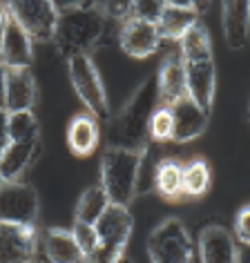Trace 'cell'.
Instances as JSON below:
<instances>
[{
    "mask_svg": "<svg viewBox=\"0 0 250 263\" xmlns=\"http://www.w3.org/2000/svg\"><path fill=\"white\" fill-rule=\"evenodd\" d=\"M58 9V27L54 43L67 58L90 56L108 34V18L98 5L90 3H54Z\"/></svg>",
    "mask_w": 250,
    "mask_h": 263,
    "instance_id": "6da1fadb",
    "label": "cell"
},
{
    "mask_svg": "<svg viewBox=\"0 0 250 263\" xmlns=\"http://www.w3.org/2000/svg\"><path fill=\"white\" fill-rule=\"evenodd\" d=\"M159 105V87H156V76H148L130 101L123 105L121 114L116 116L114 127H112V145L123 149H143L150 143V118Z\"/></svg>",
    "mask_w": 250,
    "mask_h": 263,
    "instance_id": "7a4b0ae2",
    "label": "cell"
},
{
    "mask_svg": "<svg viewBox=\"0 0 250 263\" xmlns=\"http://www.w3.org/2000/svg\"><path fill=\"white\" fill-rule=\"evenodd\" d=\"M141 149L108 147L101 161V187L108 192L110 203L128 208L136 196Z\"/></svg>",
    "mask_w": 250,
    "mask_h": 263,
    "instance_id": "3957f363",
    "label": "cell"
},
{
    "mask_svg": "<svg viewBox=\"0 0 250 263\" xmlns=\"http://www.w3.org/2000/svg\"><path fill=\"white\" fill-rule=\"evenodd\" d=\"M134 230V219L128 208L112 205L96 223L98 232V250L85 263H116L125 254V246Z\"/></svg>",
    "mask_w": 250,
    "mask_h": 263,
    "instance_id": "277c9868",
    "label": "cell"
},
{
    "mask_svg": "<svg viewBox=\"0 0 250 263\" xmlns=\"http://www.w3.org/2000/svg\"><path fill=\"white\" fill-rule=\"evenodd\" d=\"M194 243L179 219H166L148 236L150 263H194Z\"/></svg>",
    "mask_w": 250,
    "mask_h": 263,
    "instance_id": "5b68a950",
    "label": "cell"
},
{
    "mask_svg": "<svg viewBox=\"0 0 250 263\" xmlns=\"http://www.w3.org/2000/svg\"><path fill=\"white\" fill-rule=\"evenodd\" d=\"M69 81L74 85L78 98L90 109V114L96 121H108L110 118V101L108 91L103 87L101 74H98L92 56H74L67 61Z\"/></svg>",
    "mask_w": 250,
    "mask_h": 263,
    "instance_id": "8992f818",
    "label": "cell"
},
{
    "mask_svg": "<svg viewBox=\"0 0 250 263\" xmlns=\"http://www.w3.org/2000/svg\"><path fill=\"white\" fill-rule=\"evenodd\" d=\"M38 194L29 183L5 181L0 187V223L36 226Z\"/></svg>",
    "mask_w": 250,
    "mask_h": 263,
    "instance_id": "52a82bcc",
    "label": "cell"
},
{
    "mask_svg": "<svg viewBox=\"0 0 250 263\" xmlns=\"http://www.w3.org/2000/svg\"><path fill=\"white\" fill-rule=\"evenodd\" d=\"M7 11L14 21L21 23L31 41H54L61 16L54 3H9Z\"/></svg>",
    "mask_w": 250,
    "mask_h": 263,
    "instance_id": "ba28073f",
    "label": "cell"
},
{
    "mask_svg": "<svg viewBox=\"0 0 250 263\" xmlns=\"http://www.w3.org/2000/svg\"><path fill=\"white\" fill-rule=\"evenodd\" d=\"M38 252L36 226L0 223V263H34Z\"/></svg>",
    "mask_w": 250,
    "mask_h": 263,
    "instance_id": "9c48e42d",
    "label": "cell"
},
{
    "mask_svg": "<svg viewBox=\"0 0 250 263\" xmlns=\"http://www.w3.org/2000/svg\"><path fill=\"white\" fill-rule=\"evenodd\" d=\"M118 45L128 56L132 58H148L159 51L161 36L154 23H146L139 18L130 16L128 21L121 25L118 31Z\"/></svg>",
    "mask_w": 250,
    "mask_h": 263,
    "instance_id": "30bf717a",
    "label": "cell"
},
{
    "mask_svg": "<svg viewBox=\"0 0 250 263\" xmlns=\"http://www.w3.org/2000/svg\"><path fill=\"white\" fill-rule=\"evenodd\" d=\"M186 65V81H188V96L210 114V107L215 103L217 91V67L215 58H203V61H183Z\"/></svg>",
    "mask_w": 250,
    "mask_h": 263,
    "instance_id": "8fae6325",
    "label": "cell"
},
{
    "mask_svg": "<svg viewBox=\"0 0 250 263\" xmlns=\"http://www.w3.org/2000/svg\"><path fill=\"white\" fill-rule=\"evenodd\" d=\"M0 61L7 69H29L34 63V49H31V38L21 27V23L9 16L7 27L0 38Z\"/></svg>",
    "mask_w": 250,
    "mask_h": 263,
    "instance_id": "7c38bea8",
    "label": "cell"
},
{
    "mask_svg": "<svg viewBox=\"0 0 250 263\" xmlns=\"http://www.w3.org/2000/svg\"><path fill=\"white\" fill-rule=\"evenodd\" d=\"M199 23V11H197V3H190V0H168L163 5V14L156 23V29H159L161 38H168V41H179L188 34L194 25Z\"/></svg>",
    "mask_w": 250,
    "mask_h": 263,
    "instance_id": "4fadbf2b",
    "label": "cell"
},
{
    "mask_svg": "<svg viewBox=\"0 0 250 263\" xmlns=\"http://www.w3.org/2000/svg\"><path fill=\"white\" fill-rule=\"evenodd\" d=\"M239 248L237 239L223 226H208L199 234V261L201 263H237Z\"/></svg>",
    "mask_w": 250,
    "mask_h": 263,
    "instance_id": "5bb4252c",
    "label": "cell"
},
{
    "mask_svg": "<svg viewBox=\"0 0 250 263\" xmlns=\"http://www.w3.org/2000/svg\"><path fill=\"white\" fill-rule=\"evenodd\" d=\"M156 87H159V101L163 107H172L176 101L188 96V81H186V65L181 54H170L161 63L156 74Z\"/></svg>",
    "mask_w": 250,
    "mask_h": 263,
    "instance_id": "9a60e30c",
    "label": "cell"
},
{
    "mask_svg": "<svg viewBox=\"0 0 250 263\" xmlns=\"http://www.w3.org/2000/svg\"><path fill=\"white\" fill-rule=\"evenodd\" d=\"M170 111H172V121H174V134H172L174 143L194 141L208 127V114L190 96L176 101L170 107Z\"/></svg>",
    "mask_w": 250,
    "mask_h": 263,
    "instance_id": "2e32d148",
    "label": "cell"
},
{
    "mask_svg": "<svg viewBox=\"0 0 250 263\" xmlns=\"http://www.w3.org/2000/svg\"><path fill=\"white\" fill-rule=\"evenodd\" d=\"M36 105V81L31 69H7V91H5V109L31 111Z\"/></svg>",
    "mask_w": 250,
    "mask_h": 263,
    "instance_id": "e0dca14e",
    "label": "cell"
},
{
    "mask_svg": "<svg viewBox=\"0 0 250 263\" xmlns=\"http://www.w3.org/2000/svg\"><path fill=\"white\" fill-rule=\"evenodd\" d=\"M221 27L230 49H243L250 41V3H223Z\"/></svg>",
    "mask_w": 250,
    "mask_h": 263,
    "instance_id": "ac0fdd59",
    "label": "cell"
},
{
    "mask_svg": "<svg viewBox=\"0 0 250 263\" xmlns=\"http://www.w3.org/2000/svg\"><path fill=\"white\" fill-rule=\"evenodd\" d=\"M101 139V129L98 121L90 114H76L67 125V145L72 154L76 156H90L98 145Z\"/></svg>",
    "mask_w": 250,
    "mask_h": 263,
    "instance_id": "d6986e66",
    "label": "cell"
},
{
    "mask_svg": "<svg viewBox=\"0 0 250 263\" xmlns=\"http://www.w3.org/2000/svg\"><path fill=\"white\" fill-rule=\"evenodd\" d=\"M38 147V136L27 141H11L9 147L0 154V172L5 181H18L27 165L34 161Z\"/></svg>",
    "mask_w": 250,
    "mask_h": 263,
    "instance_id": "ffe728a7",
    "label": "cell"
},
{
    "mask_svg": "<svg viewBox=\"0 0 250 263\" xmlns=\"http://www.w3.org/2000/svg\"><path fill=\"white\" fill-rule=\"evenodd\" d=\"M43 248L49 263H85V256L78 250L74 236H72V230H47L43 239Z\"/></svg>",
    "mask_w": 250,
    "mask_h": 263,
    "instance_id": "44dd1931",
    "label": "cell"
},
{
    "mask_svg": "<svg viewBox=\"0 0 250 263\" xmlns=\"http://www.w3.org/2000/svg\"><path fill=\"white\" fill-rule=\"evenodd\" d=\"M112 205L108 199V192L101 185H92L81 194L76 205V216L78 223H87V226H96L98 219L105 214V210Z\"/></svg>",
    "mask_w": 250,
    "mask_h": 263,
    "instance_id": "7402d4cb",
    "label": "cell"
},
{
    "mask_svg": "<svg viewBox=\"0 0 250 263\" xmlns=\"http://www.w3.org/2000/svg\"><path fill=\"white\" fill-rule=\"evenodd\" d=\"M154 190L166 199L183 196V165L174 159H161L154 176Z\"/></svg>",
    "mask_w": 250,
    "mask_h": 263,
    "instance_id": "603a6c76",
    "label": "cell"
},
{
    "mask_svg": "<svg viewBox=\"0 0 250 263\" xmlns=\"http://www.w3.org/2000/svg\"><path fill=\"white\" fill-rule=\"evenodd\" d=\"M181 58L183 61H203L212 58V43H210L208 29L197 23L186 36L181 38Z\"/></svg>",
    "mask_w": 250,
    "mask_h": 263,
    "instance_id": "cb8c5ba5",
    "label": "cell"
},
{
    "mask_svg": "<svg viewBox=\"0 0 250 263\" xmlns=\"http://www.w3.org/2000/svg\"><path fill=\"white\" fill-rule=\"evenodd\" d=\"M210 190V167L206 159H192L183 165V194L203 196Z\"/></svg>",
    "mask_w": 250,
    "mask_h": 263,
    "instance_id": "d4e9b609",
    "label": "cell"
},
{
    "mask_svg": "<svg viewBox=\"0 0 250 263\" xmlns=\"http://www.w3.org/2000/svg\"><path fill=\"white\" fill-rule=\"evenodd\" d=\"M161 163L159 145L156 143H148L141 149V165H139V179H136V194H148L154 190V176L156 167Z\"/></svg>",
    "mask_w": 250,
    "mask_h": 263,
    "instance_id": "484cf974",
    "label": "cell"
},
{
    "mask_svg": "<svg viewBox=\"0 0 250 263\" xmlns=\"http://www.w3.org/2000/svg\"><path fill=\"white\" fill-rule=\"evenodd\" d=\"M150 143H166V141H172V134H174V121H172V111L170 107H156V111L150 118Z\"/></svg>",
    "mask_w": 250,
    "mask_h": 263,
    "instance_id": "4316f807",
    "label": "cell"
},
{
    "mask_svg": "<svg viewBox=\"0 0 250 263\" xmlns=\"http://www.w3.org/2000/svg\"><path fill=\"white\" fill-rule=\"evenodd\" d=\"M9 136L11 141H27L38 136V121L34 111H14L9 114Z\"/></svg>",
    "mask_w": 250,
    "mask_h": 263,
    "instance_id": "83f0119b",
    "label": "cell"
},
{
    "mask_svg": "<svg viewBox=\"0 0 250 263\" xmlns=\"http://www.w3.org/2000/svg\"><path fill=\"white\" fill-rule=\"evenodd\" d=\"M72 236H74L76 246H78V250L83 252L85 259H90V256L98 250V232H96V226H87V223L74 221V228H72Z\"/></svg>",
    "mask_w": 250,
    "mask_h": 263,
    "instance_id": "f1b7e54d",
    "label": "cell"
},
{
    "mask_svg": "<svg viewBox=\"0 0 250 263\" xmlns=\"http://www.w3.org/2000/svg\"><path fill=\"white\" fill-rule=\"evenodd\" d=\"M163 5L166 3H154V0H136L132 3V18L146 23H159V18L163 14Z\"/></svg>",
    "mask_w": 250,
    "mask_h": 263,
    "instance_id": "f546056e",
    "label": "cell"
},
{
    "mask_svg": "<svg viewBox=\"0 0 250 263\" xmlns=\"http://www.w3.org/2000/svg\"><path fill=\"white\" fill-rule=\"evenodd\" d=\"M108 21H128L132 16V3H98Z\"/></svg>",
    "mask_w": 250,
    "mask_h": 263,
    "instance_id": "4dcf8cb0",
    "label": "cell"
},
{
    "mask_svg": "<svg viewBox=\"0 0 250 263\" xmlns=\"http://www.w3.org/2000/svg\"><path fill=\"white\" fill-rule=\"evenodd\" d=\"M235 236L243 246H250V205L241 208L235 216Z\"/></svg>",
    "mask_w": 250,
    "mask_h": 263,
    "instance_id": "1f68e13d",
    "label": "cell"
},
{
    "mask_svg": "<svg viewBox=\"0 0 250 263\" xmlns=\"http://www.w3.org/2000/svg\"><path fill=\"white\" fill-rule=\"evenodd\" d=\"M11 136H9V111L0 107V154L9 147Z\"/></svg>",
    "mask_w": 250,
    "mask_h": 263,
    "instance_id": "d6a6232c",
    "label": "cell"
},
{
    "mask_svg": "<svg viewBox=\"0 0 250 263\" xmlns=\"http://www.w3.org/2000/svg\"><path fill=\"white\" fill-rule=\"evenodd\" d=\"M5 91H7V67L0 61V107L5 109Z\"/></svg>",
    "mask_w": 250,
    "mask_h": 263,
    "instance_id": "836d02e7",
    "label": "cell"
},
{
    "mask_svg": "<svg viewBox=\"0 0 250 263\" xmlns=\"http://www.w3.org/2000/svg\"><path fill=\"white\" fill-rule=\"evenodd\" d=\"M7 21H9V11H7V7L0 5V38H3V31L7 27Z\"/></svg>",
    "mask_w": 250,
    "mask_h": 263,
    "instance_id": "e575fe53",
    "label": "cell"
},
{
    "mask_svg": "<svg viewBox=\"0 0 250 263\" xmlns=\"http://www.w3.org/2000/svg\"><path fill=\"white\" fill-rule=\"evenodd\" d=\"M237 263H250V246H243L237 256Z\"/></svg>",
    "mask_w": 250,
    "mask_h": 263,
    "instance_id": "d590c367",
    "label": "cell"
},
{
    "mask_svg": "<svg viewBox=\"0 0 250 263\" xmlns=\"http://www.w3.org/2000/svg\"><path fill=\"white\" fill-rule=\"evenodd\" d=\"M116 263H134V261H132V259H130V256H128V254H123V256H121V259H118Z\"/></svg>",
    "mask_w": 250,
    "mask_h": 263,
    "instance_id": "8d00e7d4",
    "label": "cell"
},
{
    "mask_svg": "<svg viewBox=\"0 0 250 263\" xmlns=\"http://www.w3.org/2000/svg\"><path fill=\"white\" fill-rule=\"evenodd\" d=\"M3 183H5V179H3V172H0V187H3Z\"/></svg>",
    "mask_w": 250,
    "mask_h": 263,
    "instance_id": "74e56055",
    "label": "cell"
},
{
    "mask_svg": "<svg viewBox=\"0 0 250 263\" xmlns=\"http://www.w3.org/2000/svg\"><path fill=\"white\" fill-rule=\"evenodd\" d=\"M248 111H250V107H248Z\"/></svg>",
    "mask_w": 250,
    "mask_h": 263,
    "instance_id": "f35d334b",
    "label": "cell"
},
{
    "mask_svg": "<svg viewBox=\"0 0 250 263\" xmlns=\"http://www.w3.org/2000/svg\"><path fill=\"white\" fill-rule=\"evenodd\" d=\"M34 263H38V261H34Z\"/></svg>",
    "mask_w": 250,
    "mask_h": 263,
    "instance_id": "ab89813d",
    "label": "cell"
}]
</instances>
